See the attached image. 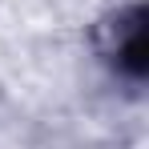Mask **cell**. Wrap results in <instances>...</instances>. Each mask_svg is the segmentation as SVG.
<instances>
[{"label": "cell", "instance_id": "obj_1", "mask_svg": "<svg viewBox=\"0 0 149 149\" xmlns=\"http://www.w3.org/2000/svg\"><path fill=\"white\" fill-rule=\"evenodd\" d=\"M117 69L125 77H137L145 73V24H141V8H133V16L117 24Z\"/></svg>", "mask_w": 149, "mask_h": 149}]
</instances>
